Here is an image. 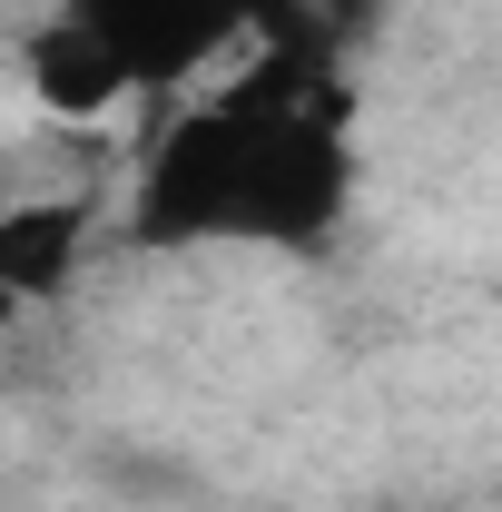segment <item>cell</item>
I'll use <instances>...</instances> for the list:
<instances>
[{"label": "cell", "mask_w": 502, "mask_h": 512, "mask_svg": "<svg viewBox=\"0 0 502 512\" xmlns=\"http://www.w3.org/2000/svg\"><path fill=\"white\" fill-rule=\"evenodd\" d=\"M20 89L50 128H99L128 109L138 89V50H128L109 20H40L20 40Z\"/></svg>", "instance_id": "cell-1"}, {"label": "cell", "mask_w": 502, "mask_h": 512, "mask_svg": "<svg viewBox=\"0 0 502 512\" xmlns=\"http://www.w3.org/2000/svg\"><path fill=\"white\" fill-rule=\"evenodd\" d=\"M89 276V197H50V188H20L0 197V286H20L30 306H50Z\"/></svg>", "instance_id": "cell-2"}, {"label": "cell", "mask_w": 502, "mask_h": 512, "mask_svg": "<svg viewBox=\"0 0 502 512\" xmlns=\"http://www.w3.org/2000/svg\"><path fill=\"white\" fill-rule=\"evenodd\" d=\"M20 325H30V296H20V286H0V345H10Z\"/></svg>", "instance_id": "cell-3"}]
</instances>
